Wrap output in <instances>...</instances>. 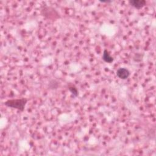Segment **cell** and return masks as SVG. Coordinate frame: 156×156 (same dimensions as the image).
<instances>
[{"instance_id": "obj_1", "label": "cell", "mask_w": 156, "mask_h": 156, "mask_svg": "<svg viewBox=\"0 0 156 156\" xmlns=\"http://www.w3.org/2000/svg\"><path fill=\"white\" fill-rule=\"evenodd\" d=\"M27 102L28 99L26 98L11 99L5 101L4 105L7 107L14 108L20 112H23Z\"/></svg>"}, {"instance_id": "obj_2", "label": "cell", "mask_w": 156, "mask_h": 156, "mask_svg": "<svg viewBox=\"0 0 156 156\" xmlns=\"http://www.w3.org/2000/svg\"><path fill=\"white\" fill-rule=\"evenodd\" d=\"M41 13L46 18L51 21H55L60 18L58 12L51 6L44 7L41 10Z\"/></svg>"}, {"instance_id": "obj_3", "label": "cell", "mask_w": 156, "mask_h": 156, "mask_svg": "<svg viewBox=\"0 0 156 156\" xmlns=\"http://www.w3.org/2000/svg\"><path fill=\"white\" fill-rule=\"evenodd\" d=\"M116 75L120 79L126 80L130 76V72L126 68H119L116 70Z\"/></svg>"}, {"instance_id": "obj_4", "label": "cell", "mask_w": 156, "mask_h": 156, "mask_svg": "<svg viewBox=\"0 0 156 156\" xmlns=\"http://www.w3.org/2000/svg\"><path fill=\"white\" fill-rule=\"evenodd\" d=\"M128 2L131 7L138 10L143 8L146 5L145 0H130Z\"/></svg>"}, {"instance_id": "obj_5", "label": "cell", "mask_w": 156, "mask_h": 156, "mask_svg": "<svg viewBox=\"0 0 156 156\" xmlns=\"http://www.w3.org/2000/svg\"><path fill=\"white\" fill-rule=\"evenodd\" d=\"M102 59L104 62L108 63H111L114 61V58L110 55V54L107 49L104 50L102 55Z\"/></svg>"}, {"instance_id": "obj_6", "label": "cell", "mask_w": 156, "mask_h": 156, "mask_svg": "<svg viewBox=\"0 0 156 156\" xmlns=\"http://www.w3.org/2000/svg\"><path fill=\"white\" fill-rule=\"evenodd\" d=\"M68 90H69V91L71 93V94H73V96L74 97H77L79 94V93H78V90L77 89V88H76L75 87H68Z\"/></svg>"}, {"instance_id": "obj_7", "label": "cell", "mask_w": 156, "mask_h": 156, "mask_svg": "<svg viewBox=\"0 0 156 156\" xmlns=\"http://www.w3.org/2000/svg\"><path fill=\"white\" fill-rule=\"evenodd\" d=\"M58 86V83L55 80H52L51 82H50L49 85V88L52 89V90L57 89Z\"/></svg>"}, {"instance_id": "obj_8", "label": "cell", "mask_w": 156, "mask_h": 156, "mask_svg": "<svg viewBox=\"0 0 156 156\" xmlns=\"http://www.w3.org/2000/svg\"><path fill=\"white\" fill-rule=\"evenodd\" d=\"M101 3H111L113 2V1H99Z\"/></svg>"}]
</instances>
